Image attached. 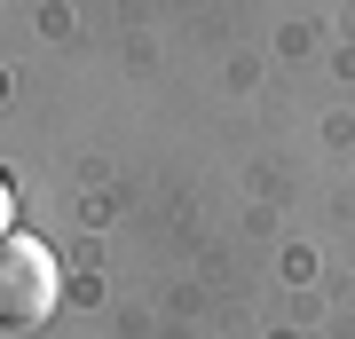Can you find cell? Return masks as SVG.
<instances>
[{
	"label": "cell",
	"mask_w": 355,
	"mask_h": 339,
	"mask_svg": "<svg viewBox=\"0 0 355 339\" xmlns=\"http://www.w3.org/2000/svg\"><path fill=\"white\" fill-rule=\"evenodd\" d=\"M64 300V268L40 237H0V331H32L48 324Z\"/></svg>",
	"instance_id": "1"
},
{
	"label": "cell",
	"mask_w": 355,
	"mask_h": 339,
	"mask_svg": "<svg viewBox=\"0 0 355 339\" xmlns=\"http://www.w3.org/2000/svg\"><path fill=\"white\" fill-rule=\"evenodd\" d=\"M0 229H8V182H0Z\"/></svg>",
	"instance_id": "2"
}]
</instances>
